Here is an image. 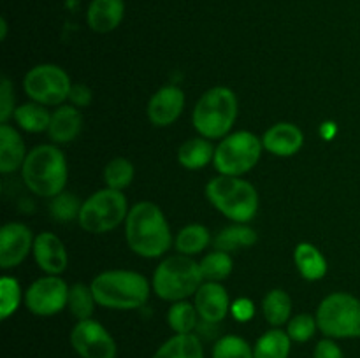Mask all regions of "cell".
<instances>
[{"mask_svg":"<svg viewBox=\"0 0 360 358\" xmlns=\"http://www.w3.org/2000/svg\"><path fill=\"white\" fill-rule=\"evenodd\" d=\"M292 347V339L287 332L273 329L262 333L253 346L255 358H288Z\"/></svg>","mask_w":360,"mask_h":358,"instance_id":"cb8c5ba5","label":"cell"},{"mask_svg":"<svg viewBox=\"0 0 360 358\" xmlns=\"http://www.w3.org/2000/svg\"><path fill=\"white\" fill-rule=\"evenodd\" d=\"M125 16L123 0H91L86 11V21L97 34H109L120 27Z\"/></svg>","mask_w":360,"mask_h":358,"instance_id":"ac0fdd59","label":"cell"},{"mask_svg":"<svg viewBox=\"0 0 360 358\" xmlns=\"http://www.w3.org/2000/svg\"><path fill=\"white\" fill-rule=\"evenodd\" d=\"M304 142L301 128L292 123H276L266 130L262 135L264 150L276 157H292L297 153Z\"/></svg>","mask_w":360,"mask_h":358,"instance_id":"e0dca14e","label":"cell"},{"mask_svg":"<svg viewBox=\"0 0 360 358\" xmlns=\"http://www.w3.org/2000/svg\"><path fill=\"white\" fill-rule=\"evenodd\" d=\"M206 197L218 213L238 223L253 220L259 211V193L252 183L236 175H218L206 185Z\"/></svg>","mask_w":360,"mask_h":358,"instance_id":"277c9868","label":"cell"},{"mask_svg":"<svg viewBox=\"0 0 360 358\" xmlns=\"http://www.w3.org/2000/svg\"><path fill=\"white\" fill-rule=\"evenodd\" d=\"M204 277L200 265L186 255H174L158 263L153 272V290L162 300L179 302L195 295Z\"/></svg>","mask_w":360,"mask_h":358,"instance_id":"8992f818","label":"cell"},{"mask_svg":"<svg viewBox=\"0 0 360 358\" xmlns=\"http://www.w3.org/2000/svg\"><path fill=\"white\" fill-rule=\"evenodd\" d=\"M69 290L65 281L56 276H46L34 281L25 293V304L35 316H53L67 307Z\"/></svg>","mask_w":360,"mask_h":358,"instance_id":"8fae6325","label":"cell"},{"mask_svg":"<svg viewBox=\"0 0 360 358\" xmlns=\"http://www.w3.org/2000/svg\"><path fill=\"white\" fill-rule=\"evenodd\" d=\"M197 312L195 305L186 300L174 302L167 311V323L176 333H192L197 326Z\"/></svg>","mask_w":360,"mask_h":358,"instance_id":"f1b7e54d","label":"cell"},{"mask_svg":"<svg viewBox=\"0 0 360 358\" xmlns=\"http://www.w3.org/2000/svg\"><path fill=\"white\" fill-rule=\"evenodd\" d=\"M151 358H204V347L193 333H176L169 337Z\"/></svg>","mask_w":360,"mask_h":358,"instance_id":"44dd1931","label":"cell"},{"mask_svg":"<svg viewBox=\"0 0 360 358\" xmlns=\"http://www.w3.org/2000/svg\"><path fill=\"white\" fill-rule=\"evenodd\" d=\"M34 256L37 265L49 276L62 274L69 263L65 246L53 232H41L39 235H35Z\"/></svg>","mask_w":360,"mask_h":358,"instance_id":"2e32d148","label":"cell"},{"mask_svg":"<svg viewBox=\"0 0 360 358\" xmlns=\"http://www.w3.org/2000/svg\"><path fill=\"white\" fill-rule=\"evenodd\" d=\"M25 185L32 193L46 199H55L67 185L65 154L51 144H41L28 151L21 167Z\"/></svg>","mask_w":360,"mask_h":358,"instance_id":"3957f363","label":"cell"},{"mask_svg":"<svg viewBox=\"0 0 360 358\" xmlns=\"http://www.w3.org/2000/svg\"><path fill=\"white\" fill-rule=\"evenodd\" d=\"M83 128V114L74 105H60L55 109L49 121L48 133L53 142L65 144L76 139Z\"/></svg>","mask_w":360,"mask_h":358,"instance_id":"d6986e66","label":"cell"},{"mask_svg":"<svg viewBox=\"0 0 360 358\" xmlns=\"http://www.w3.org/2000/svg\"><path fill=\"white\" fill-rule=\"evenodd\" d=\"M34 235L23 223H6L0 228V267L13 269L18 267L34 249Z\"/></svg>","mask_w":360,"mask_h":358,"instance_id":"4fadbf2b","label":"cell"},{"mask_svg":"<svg viewBox=\"0 0 360 358\" xmlns=\"http://www.w3.org/2000/svg\"><path fill=\"white\" fill-rule=\"evenodd\" d=\"M27 154L25 142L18 130L9 123H2L0 125V172L11 174L16 168L23 167Z\"/></svg>","mask_w":360,"mask_h":358,"instance_id":"ffe728a7","label":"cell"},{"mask_svg":"<svg viewBox=\"0 0 360 358\" xmlns=\"http://www.w3.org/2000/svg\"><path fill=\"white\" fill-rule=\"evenodd\" d=\"M95 304H97V300H95L91 286H86V284L81 283L70 286L67 307L76 316L77 321H81V319H90L94 316Z\"/></svg>","mask_w":360,"mask_h":358,"instance_id":"4dcf8cb0","label":"cell"},{"mask_svg":"<svg viewBox=\"0 0 360 358\" xmlns=\"http://www.w3.org/2000/svg\"><path fill=\"white\" fill-rule=\"evenodd\" d=\"M255 242H257V232L253 230V228L246 227V225L239 223L218 232L213 244L218 251L231 253V251H236L238 248H248V246L255 244Z\"/></svg>","mask_w":360,"mask_h":358,"instance_id":"484cf974","label":"cell"},{"mask_svg":"<svg viewBox=\"0 0 360 358\" xmlns=\"http://www.w3.org/2000/svg\"><path fill=\"white\" fill-rule=\"evenodd\" d=\"M213 358H255L253 347L239 336H224L213 347Z\"/></svg>","mask_w":360,"mask_h":358,"instance_id":"d6a6232c","label":"cell"},{"mask_svg":"<svg viewBox=\"0 0 360 358\" xmlns=\"http://www.w3.org/2000/svg\"><path fill=\"white\" fill-rule=\"evenodd\" d=\"M295 265H297L299 272L304 279L308 281H319L326 276L327 272V260L326 256L320 253L319 248H315L309 242H301L295 248L294 253Z\"/></svg>","mask_w":360,"mask_h":358,"instance_id":"603a6c76","label":"cell"},{"mask_svg":"<svg viewBox=\"0 0 360 358\" xmlns=\"http://www.w3.org/2000/svg\"><path fill=\"white\" fill-rule=\"evenodd\" d=\"M185 93L181 88L169 84L160 88L148 102V118L155 126H169L181 116Z\"/></svg>","mask_w":360,"mask_h":358,"instance_id":"5bb4252c","label":"cell"},{"mask_svg":"<svg viewBox=\"0 0 360 358\" xmlns=\"http://www.w3.org/2000/svg\"><path fill=\"white\" fill-rule=\"evenodd\" d=\"M313 358H345V354L336 340L327 337V339L319 340L313 351Z\"/></svg>","mask_w":360,"mask_h":358,"instance_id":"74e56055","label":"cell"},{"mask_svg":"<svg viewBox=\"0 0 360 358\" xmlns=\"http://www.w3.org/2000/svg\"><path fill=\"white\" fill-rule=\"evenodd\" d=\"M23 88L28 97L42 105H60L69 98L70 77L62 67L42 63L25 74Z\"/></svg>","mask_w":360,"mask_h":358,"instance_id":"30bf717a","label":"cell"},{"mask_svg":"<svg viewBox=\"0 0 360 358\" xmlns=\"http://www.w3.org/2000/svg\"><path fill=\"white\" fill-rule=\"evenodd\" d=\"M21 302V288L14 277L4 276L0 279V318L7 319L16 312Z\"/></svg>","mask_w":360,"mask_h":358,"instance_id":"836d02e7","label":"cell"},{"mask_svg":"<svg viewBox=\"0 0 360 358\" xmlns=\"http://www.w3.org/2000/svg\"><path fill=\"white\" fill-rule=\"evenodd\" d=\"M6 37H7V21L6 18H2V20H0V39L6 41Z\"/></svg>","mask_w":360,"mask_h":358,"instance_id":"60d3db41","label":"cell"},{"mask_svg":"<svg viewBox=\"0 0 360 358\" xmlns=\"http://www.w3.org/2000/svg\"><path fill=\"white\" fill-rule=\"evenodd\" d=\"M238 97L231 88H211L197 100L193 107V126L206 139L227 137L238 118Z\"/></svg>","mask_w":360,"mask_h":358,"instance_id":"5b68a950","label":"cell"},{"mask_svg":"<svg viewBox=\"0 0 360 358\" xmlns=\"http://www.w3.org/2000/svg\"><path fill=\"white\" fill-rule=\"evenodd\" d=\"M69 100L72 102L74 107H86L91 102V90L84 84H72L69 93Z\"/></svg>","mask_w":360,"mask_h":358,"instance_id":"ab89813d","label":"cell"},{"mask_svg":"<svg viewBox=\"0 0 360 358\" xmlns=\"http://www.w3.org/2000/svg\"><path fill=\"white\" fill-rule=\"evenodd\" d=\"M134 179V165L127 158H115L104 168V181L108 188L125 190Z\"/></svg>","mask_w":360,"mask_h":358,"instance_id":"1f68e13d","label":"cell"},{"mask_svg":"<svg viewBox=\"0 0 360 358\" xmlns=\"http://www.w3.org/2000/svg\"><path fill=\"white\" fill-rule=\"evenodd\" d=\"M129 248L144 258H157L171 248L172 235L160 207L153 202H137L125 220Z\"/></svg>","mask_w":360,"mask_h":358,"instance_id":"6da1fadb","label":"cell"},{"mask_svg":"<svg viewBox=\"0 0 360 358\" xmlns=\"http://www.w3.org/2000/svg\"><path fill=\"white\" fill-rule=\"evenodd\" d=\"M14 119L23 130L30 133L44 132L49 128L51 114L48 112L46 105L37 104V102H28V104L20 105L14 111Z\"/></svg>","mask_w":360,"mask_h":358,"instance_id":"4316f807","label":"cell"},{"mask_svg":"<svg viewBox=\"0 0 360 358\" xmlns=\"http://www.w3.org/2000/svg\"><path fill=\"white\" fill-rule=\"evenodd\" d=\"M316 329H319L316 318H313L311 314H297L288 321L287 333L292 343H306L315 336Z\"/></svg>","mask_w":360,"mask_h":358,"instance_id":"e575fe53","label":"cell"},{"mask_svg":"<svg viewBox=\"0 0 360 358\" xmlns=\"http://www.w3.org/2000/svg\"><path fill=\"white\" fill-rule=\"evenodd\" d=\"M214 150L217 147H213L210 139H206V137H193V139L186 140V142L179 146L178 161L185 168L199 171V168L210 165V161H213Z\"/></svg>","mask_w":360,"mask_h":358,"instance_id":"7402d4cb","label":"cell"},{"mask_svg":"<svg viewBox=\"0 0 360 358\" xmlns=\"http://www.w3.org/2000/svg\"><path fill=\"white\" fill-rule=\"evenodd\" d=\"M232 316H234L238 321H248L252 319V316L255 314V307H253V302L248 298H239L234 304L231 305Z\"/></svg>","mask_w":360,"mask_h":358,"instance_id":"f35d334b","label":"cell"},{"mask_svg":"<svg viewBox=\"0 0 360 358\" xmlns=\"http://www.w3.org/2000/svg\"><path fill=\"white\" fill-rule=\"evenodd\" d=\"M199 265L204 281H213V283H220V281L227 279L232 272L231 255L225 251H218V249L204 256Z\"/></svg>","mask_w":360,"mask_h":358,"instance_id":"f546056e","label":"cell"},{"mask_svg":"<svg viewBox=\"0 0 360 358\" xmlns=\"http://www.w3.org/2000/svg\"><path fill=\"white\" fill-rule=\"evenodd\" d=\"M14 88L7 77H2L0 84V121L7 123L11 116H14Z\"/></svg>","mask_w":360,"mask_h":358,"instance_id":"8d00e7d4","label":"cell"},{"mask_svg":"<svg viewBox=\"0 0 360 358\" xmlns=\"http://www.w3.org/2000/svg\"><path fill=\"white\" fill-rule=\"evenodd\" d=\"M129 202L120 190L104 188L83 202L77 223L88 234H105L127 220Z\"/></svg>","mask_w":360,"mask_h":358,"instance_id":"ba28073f","label":"cell"},{"mask_svg":"<svg viewBox=\"0 0 360 358\" xmlns=\"http://www.w3.org/2000/svg\"><path fill=\"white\" fill-rule=\"evenodd\" d=\"M91 291L98 305L118 311L143 307L150 298V283L134 270H105L91 281Z\"/></svg>","mask_w":360,"mask_h":358,"instance_id":"7a4b0ae2","label":"cell"},{"mask_svg":"<svg viewBox=\"0 0 360 358\" xmlns=\"http://www.w3.org/2000/svg\"><path fill=\"white\" fill-rule=\"evenodd\" d=\"M70 344L81 358H116V343L111 333L95 319H81L70 332Z\"/></svg>","mask_w":360,"mask_h":358,"instance_id":"7c38bea8","label":"cell"},{"mask_svg":"<svg viewBox=\"0 0 360 358\" xmlns=\"http://www.w3.org/2000/svg\"><path fill=\"white\" fill-rule=\"evenodd\" d=\"M262 312L267 323L273 326H281L290 321L292 298L283 290H271L262 300Z\"/></svg>","mask_w":360,"mask_h":358,"instance_id":"d4e9b609","label":"cell"},{"mask_svg":"<svg viewBox=\"0 0 360 358\" xmlns=\"http://www.w3.org/2000/svg\"><path fill=\"white\" fill-rule=\"evenodd\" d=\"M83 204H79L76 195L62 192L56 195L51 202V216L60 221H69L72 218L79 216V211Z\"/></svg>","mask_w":360,"mask_h":358,"instance_id":"d590c367","label":"cell"},{"mask_svg":"<svg viewBox=\"0 0 360 358\" xmlns=\"http://www.w3.org/2000/svg\"><path fill=\"white\" fill-rule=\"evenodd\" d=\"M319 330L330 339H359L360 337V300L350 293L329 295L316 309Z\"/></svg>","mask_w":360,"mask_h":358,"instance_id":"52a82bcc","label":"cell"},{"mask_svg":"<svg viewBox=\"0 0 360 358\" xmlns=\"http://www.w3.org/2000/svg\"><path fill=\"white\" fill-rule=\"evenodd\" d=\"M262 139L248 130L231 133L214 150L213 164L221 175H239L252 171L262 154Z\"/></svg>","mask_w":360,"mask_h":358,"instance_id":"9c48e42d","label":"cell"},{"mask_svg":"<svg viewBox=\"0 0 360 358\" xmlns=\"http://www.w3.org/2000/svg\"><path fill=\"white\" fill-rule=\"evenodd\" d=\"M210 242V230H207L204 225H186V227L181 228L179 234L176 235V249H178L181 255L186 256L197 255V253L204 251Z\"/></svg>","mask_w":360,"mask_h":358,"instance_id":"83f0119b","label":"cell"},{"mask_svg":"<svg viewBox=\"0 0 360 358\" xmlns=\"http://www.w3.org/2000/svg\"><path fill=\"white\" fill-rule=\"evenodd\" d=\"M193 305H195L197 312H199V316L204 321L220 323L229 314L231 300H229L227 290L220 283L206 281L197 290L195 298H193Z\"/></svg>","mask_w":360,"mask_h":358,"instance_id":"9a60e30c","label":"cell"}]
</instances>
